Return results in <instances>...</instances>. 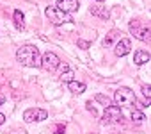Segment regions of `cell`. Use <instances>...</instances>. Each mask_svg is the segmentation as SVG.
Returning a JSON list of instances; mask_svg holds the SVG:
<instances>
[{
	"label": "cell",
	"instance_id": "cell-21",
	"mask_svg": "<svg viewBox=\"0 0 151 134\" xmlns=\"http://www.w3.org/2000/svg\"><path fill=\"white\" fill-rule=\"evenodd\" d=\"M4 102H6V95H4V93H0V106H2Z\"/></svg>",
	"mask_w": 151,
	"mask_h": 134
},
{
	"label": "cell",
	"instance_id": "cell-17",
	"mask_svg": "<svg viewBox=\"0 0 151 134\" xmlns=\"http://www.w3.org/2000/svg\"><path fill=\"white\" fill-rule=\"evenodd\" d=\"M142 95H144V97H146V98L151 102V86L144 84V86H142Z\"/></svg>",
	"mask_w": 151,
	"mask_h": 134
},
{
	"label": "cell",
	"instance_id": "cell-4",
	"mask_svg": "<svg viewBox=\"0 0 151 134\" xmlns=\"http://www.w3.org/2000/svg\"><path fill=\"white\" fill-rule=\"evenodd\" d=\"M45 15H46V18H48L53 25H62V23H66V22H71L69 13H64V11H60L59 7H46Z\"/></svg>",
	"mask_w": 151,
	"mask_h": 134
},
{
	"label": "cell",
	"instance_id": "cell-13",
	"mask_svg": "<svg viewBox=\"0 0 151 134\" xmlns=\"http://www.w3.org/2000/svg\"><path fill=\"white\" fill-rule=\"evenodd\" d=\"M13 20H14V25H16L18 31H23V29H25V16H23L22 11H14Z\"/></svg>",
	"mask_w": 151,
	"mask_h": 134
},
{
	"label": "cell",
	"instance_id": "cell-18",
	"mask_svg": "<svg viewBox=\"0 0 151 134\" xmlns=\"http://www.w3.org/2000/svg\"><path fill=\"white\" fill-rule=\"evenodd\" d=\"M89 45H91L89 41H84V39H78V47H80V48H84V50H87V48H89Z\"/></svg>",
	"mask_w": 151,
	"mask_h": 134
},
{
	"label": "cell",
	"instance_id": "cell-20",
	"mask_svg": "<svg viewBox=\"0 0 151 134\" xmlns=\"http://www.w3.org/2000/svg\"><path fill=\"white\" fill-rule=\"evenodd\" d=\"M55 134H64V125H57V129H55Z\"/></svg>",
	"mask_w": 151,
	"mask_h": 134
},
{
	"label": "cell",
	"instance_id": "cell-9",
	"mask_svg": "<svg viewBox=\"0 0 151 134\" xmlns=\"http://www.w3.org/2000/svg\"><path fill=\"white\" fill-rule=\"evenodd\" d=\"M130 50H132V43H130V39H119L117 43H116V55L117 57H124V55H128L130 54Z\"/></svg>",
	"mask_w": 151,
	"mask_h": 134
},
{
	"label": "cell",
	"instance_id": "cell-22",
	"mask_svg": "<svg viewBox=\"0 0 151 134\" xmlns=\"http://www.w3.org/2000/svg\"><path fill=\"white\" fill-rule=\"evenodd\" d=\"M4 122H6V116H4V114H2V113H0V125H2V123H4Z\"/></svg>",
	"mask_w": 151,
	"mask_h": 134
},
{
	"label": "cell",
	"instance_id": "cell-10",
	"mask_svg": "<svg viewBox=\"0 0 151 134\" xmlns=\"http://www.w3.org/2000/svg\"><path fill=\"white\" fill-rule=\"evenodd\" d=\"M133 63L137 66H142V64L149 63V52L147 50H137L135 55H133Z\"/></svg>",
	"mask_w": 151,
	"mask_h": 134
},
{
	"label": "cell",
	"instance_id": "cell-15",
	"mask_svg": "<svg viewBox=\"0 0 151 134\" xmlns=\"http://www.w3.org/2000/svg\"><path fill=\"white\" fill-rule=\"evenodd\" d=\"M60 79L64 81V82H69V81H73V72L69 70V66H68V68L62 72V75H60Z\"/></svg>",
	"mask_w": 151,
	"mask_h": 134
},
{
	"label": "cell",
	"instance_id": "cell-11",
	"mask_svg": "<svg viewBox=\"0 0 151 134\" xmlns=\"http://www.w3.org/2000/svg\"><path fill=\"white\" fill-rule=\"evenodd\" d=\"M89 11H91V15H94V16H98V18H101V20H107V18L110 16V13H109L103 6H94V7H91Z\"/></svg>",
	"mask_w": 151,
	"mask_h": 134
},
{
	"label": "cell",
	"instance_id": "cell-8",
	"mask_svg": "<svg viewBox=\"0 0 151 134\" xmlns=\"http://www.w3.org/2000/svg\"><path fill=\"white\" fill-rule=\"evenodd\" d=\"M78 0H57V6L55 7H59L60 11H64V13H75L78 9Z\"/></svg>",
	"mask_w": 151,
	"mask_h": 134
},
{
	"label": "cell",
	"instance_id": "cell-7",
	"mask_svg": "<svg viewBox=\"0 0 151 134\" xmlns=\"http://www.w3.org/2000/svg\"><path fill=\"white\" fill-rule=\"evenodd\" d=\"M46 116H48V113L45 109H36V107H30V109H27L23 113V120L27 123H30V122H43V120H46Z\"/></svg>",
	"mask_w": 151,
	"mask_h": 134
},
{
	"label": "cell",
	"instance_id": "cell-12",
	"mask_svg": "<svg viewBox=\"0 0 151 134\" xmlns=\"http://www.w3.org/2000/svg\"><path fill=\"white\" fill-rule=\"evenodd\" d=\"M68 88H69V91L78 93V95L86 91V84H84V82H77V81H69V82H68Z\"/></svg>",
	"mask_w": 151,
	"mask_h": 134
},
{
	"label": "cell",
	"instance_id": "cell-19",
	"mask_svg": "<svg viewBox=\"0 0 151 134\" xmlns=\"http://www.w3.org/2000/svg\"><path fill=\"white\" fill-rule=\"evenodd\" d=\"M86 106H87V111H91V113H93V116H96V109L93 107V102H87Z\"/></svg>",
	"mask_w": 151,
	"mask_h": 134
},
{
	"label": "cell",
	"instance_id": "cell-6",
	"mask_svg": "<svg viewBox=\"0 0 151 134\" xmlns=\"http://www.w3.org/2000/svg\"><path fill=\"white\" fill-rule=\"evenodd\" d=\"M123 120V113L119 106H107L103 113V123H119Z\"/></svg>",
	"mask_w": 151,
	"mask_h": 134
},
{
	"label": "cell",
	"instance_id": "cell-5",
	"mask_svg": "<svg viewBox=\"0 0 151 134\" xmlns=\"http://www.w3.org/2000/svg\"><path fill=\"white\" fill-rule=\"evenodd\" d=\"M59 64H60V59L57 57V54H53V52H45L43 55H41V66L46 70V72H50V74H53L57 68H59Z\"/></svg>",
	"mask_w": 151,
	"mask_h": 134
},
{
	"label": "cell",
	"instance_id": "cell-1",
	"mask_svg": "<svg viewBox=\"0 0 151 134\" xmlns=\"http://www.w3.org/2000/svg\"><path fill=\"white\" fill-rule=\"evenodd\" d=\"M16 59H18V63H22L23 66H29V68H37V66H41V52L34 45L20 47L18 52H16Z\"/></svg>",
	"mask_w": 151,
	"mask_h": 134
},
{
	"label": "cell",
	"instance_id": "cell-23",
	"mask_svg": "<svg viewBox=\"0 0 151 134\" xmlns=\"http://www.w3.org/2000/svg\"><path fill=\"white\" fill-rule=\"evenodd\" d=\"M96 2H105V0H96Z\"/></svg>",
	"mask_w": 151,
	"mask_h": 134
},
{
	"label": "cell",
	"instance_id": "cell-14",
	"mask_svg": "<svg viewBox=\"0 0 151 134\" xmlns=\"http://www.w3.org/2000/svg\"><path fill=\"white\" fill-rule=\"evenodd\" d=\"M132 120H133V122H142V120H146V116H144L142 111L135 109V111H132Z\"/></svg>",
	"mask_w": 151,
	"mask_h": 134
},
{
	"label": "cell",
	"instance_id": "cell-16",
	"mask_svg": "<svg viewBox=\"0 0 151 134\" xmlns=\"http://www.w3.org/2000/svg\"><path fill=\"white\" fill-rule=\"evenodd\" d=\"M96 102L103 104L105 107H107V106H110V98H109V97H105V95H96Z\"/></svg>",
	"mask_w": 151,
	"mask_h": 134
},
{
	"label": "cell",
	"instance_id": "cell-3",
	"mask_svg": "<svg viewBox=\"0 0 151 134\" xmlns=\"http://www.w3.org/2000/svg\"><path fill=\"white\" fill-rule=\"evenodd\" d=\"M130 32H132L137 39H140V41H149V38H151L149 27H147L142 20H132V22H130Z\"/></svg>",
	"mask_w": 151,
	"mask_h": 134
},
{
	"label": "cell",
	"instance_id": "cell-2",
	"mask_svg": "<svg viewBox=\"0 0 151 134\" xmlns=\"http://www.w3.org/2000/svg\"><path fill=\"white\" fill-rule=\"evenodd\" d=\"M114 102H116V106H121V107H132L137 102V98L130 88H119L114 93Z\"/></svg>",
	"mask_w": 151,
	"mask_h": 134
}]
</instances>
